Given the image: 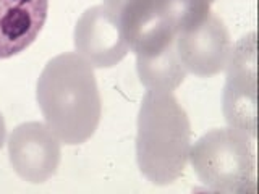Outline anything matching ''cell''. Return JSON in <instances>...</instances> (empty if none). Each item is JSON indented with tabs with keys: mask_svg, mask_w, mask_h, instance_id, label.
<instances>
[{
	"mask_svg": "<svg viewBox=\"0 0 259 194\" xmlns=\"http://www.w3.org/2000/svg\"><path fill=\"white\" fill-rule=\"evenodd\" d=\"M175 45L186 71L201 78L219 75L232 52L229 29L212 12L196 26L178 32Z\"/></svg>",
	"mask_w": 259,
	"mask_h": 194,
	"instance_id": "6",
	"label": "cell"
},
{
	"mask_svg": "<svg viewBox=\"0 0 259 194\" xmlns=\"http://www.w3.org/2000/svg\"><path fill=\"white\" fill-rule=\"evenodd\" d=\"M36 97L46 125L65 144L86 142L99 126L102 104L94 68L76 52L47 62L37 79Z\"/></svg>",
	"mask_w": 259,
	"mask_h": 194,
	"instance_id": "1",
	"label": "cell"
},
{
	"mask_svg": "<svg viewBox=\"0 0 259 194\" xmlns=\"http://www.w3.org/2000/svg\"><path fill=\"white\" fill-rule=\"evenodd\" d=\"M49 0H0V60L34 42L47 20Z\"/></svg>",
	"mask_w": 259,
	"mask_h": 194,
	"instance_id": "9",
	"label": "cell"
},
{
	"mask_svg": "<svg viewBox=\"0 0 259 194\" xmlns=\"http://www.w3.org/2000/svg\"><path fill=\"white\" fill-rule=\"evenodd\" d=\"M60 156V139L40 121L21 123L8 137L10 164L15 172L29 183H44L54 176Z\"/></svg>",
	"mask_w": 259,
	"mask_h": 194,
	"instance_id": "5",
	"label": "cell"
},
{
	"mask_svg": "<svg viewBox=\"0 0 259 194\" xmlns=\"http://www.w3.org/2000/svg\"><path fill=\"white\" fill-rule=\"evenodd\" d=\"M160 4L174 21L177 32H182L204 20L215 0H160Z\"/></svg>",
	"mask_w": 259,
	"mask_h": 194,
	"instance_id": "11",
	"label": "cell"
},
{
	"mask_svg": "<svg viewBox=\"0 0 259 194\" xmlns=\"http://www.w3.org/2000/svg\"><path fill=\"white\" fill-rule=\"evenodd\" d=\"M75 48L93 68L115 67L130 52L117 15L105 5L91 7L79 16L75 26Z\"/></svg>",
	"mask_w": 259,
	"mask_h": 194,
	"instance_id": "7",
	"label": "cell"
},
{
	"mask_svg": "<svg viewBox=\"0 0 259 194\" xmlns=\"http://www.w3.org/2000/svg\"><path fill=\"white\" fill-rule=\"evenodd\" d=\"M126 2H128V0H104L105 7H107L109 10H112L115 15H118V12L121 10V7H123Z\"/></svg>",
	"mask_w": 259,
	"mask_h": 194,
	"instance_id": "12",
	"label": "cell"
},
{
	"mask_svg": "<svg viewBox=\"0 0 259 194\" xmlns=\"http://www.w3.org/2000/svg\"><path fill=\"white\" fill-rule=\"evenodd\" d=\"M136 70L143 86L154 92H172L180 86L188 71L182 63L175 42L160 52L136 57Z\"/></svg>",
	"mask_w": 259,
	"mask_h": 194,
	"instance_id": "10",
	"label": "cell"
},
{
	"mask_svg": "<svg viewBox=\"0 0 259 194\" xmlns=\"http://www.w3.org/2000/svg\"><path fill=\"white\" fill-rule=\"evenodd\" d=\"M191 125L172 92L149 91L138 113L136 160L141 173L157 186L177 181L188 164Z\"/></svg>",
	"mask_w": 259,
	"mask_h": 194,
	"instance_id": "2",
	"label": "cell"
},
{
	"mask_svg": "<svg viewBox=\"0 0 259 194\" xmlns=\"http://www.w3.org/2000/svg\"><path fill=\"white\" fill-rule=\"evenodd\" d=\"M117 18L130 51L136 57L160 52L175 42L178 34L160 0H128Z\"/></svg>",
	"mask_w": 259,
	"mask_h": 194,
	"instance_id": "8",
	"label": "cell"
},
{
	"mask_svg": "<svg viewBox=\"0 0 259 194\" xmlns=\"http://www.w3.org/2000/svg\"><path fill=\"white\" fill-rule=\"evenodd\" d=\"M253 137L235 128H217L190 148V162L199 181L215 192H245L254 186Z\"/></svg>",
	"mask_w": 259,
	"mask_h": 194,
	"instance_id": "3",
	"label": "cell"
},
{
	"mask_svg": "<svg viewBox=\"0 0 259 194\" xmlns=\"http://www.w3.org/2000/svg\"><path fill=\"white\" fill-rule=\"evenodd\" d=\"M254 32L232 45L227 60L224 87V115L230 128L256 136L257 86H256V39Z\"/></svg>",
	"mask_w": 259,
	"mask_h": 194,
	"instance_id": "4",
	"label": "cell"
},
{
	"mask_svg": "<svg viewBox=\"0 0 259 194\" xmlns=\"http://www.w3.org/2000/svg\"><path fill=\"white\" fill-rule=\"evenodd\" d=\"M5 134H7L5 120H4V115H2V113H0V149L4 148V142H5Z\"/></svg>",
	"mask_w": 259,
	"mask_h": 194,
	"instance_id": "13",
	"label": "cell"
}]
</instances>
